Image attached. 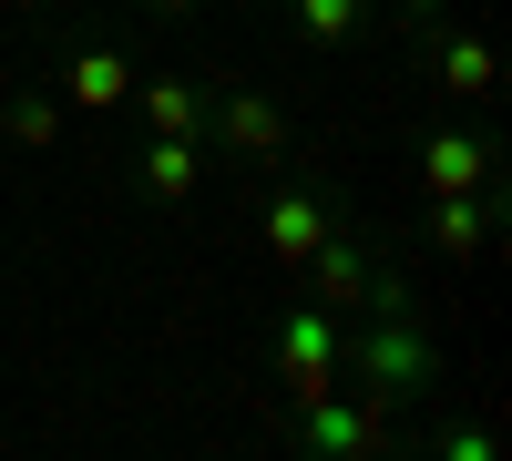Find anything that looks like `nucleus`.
I'll return each mask as SVG.
<instances>
[{"instance_id":"8","label":"nucleus","mask_w":512,"mask_h":461,"mask_svg":"<svg viewBox=\"0 0 512 461\" xmlns=\"http://www.w3.org/2000/svg\"><path fill=\"white\" fill-rule=\"evenodd\" d=\"M502 226H512V175L482 185V195H420V246H441L451 267L492 257V236H502Z\"/></svg>"},{"instance_id":"11","label":"nucleus","mask_w":512,"mask_h":461,"mask_svg":"<svg viewBox=\"0 0 512 461\" xmlns=\"http://www.w3.org/2000/svg\"><path fill=\"white\" fill-rule=\"evenodd\" d=\"M62 93H52V72H21V82H0V144H21V154H52L62 144Z\"/></svg>"},{"instance_id":"13","label":"nucleus","mask_w":512,"mask_h":461,"mask_svg":"<svg viewBox=\"0 0 512 461\" xmlns=\"http://www.w3.org/2000/svg\"><path fill=\"white\" fill-rule=\"evenodd\" d=\"M431 451H441V461H492V431H451V421H441Z\"/></svg>"},{"instance_id":"9","label":"nucleus","mask_w":512,"mask_h":461,"mask_svg":"<svg viewBox=\"0 0 512 461\" xmlns=\"http://www.w3.org/2000/svg\"><path fill=\"white\" fill-rule=\"evenodd\" d=\"M123 185H134V205H154V216H185V205L205 195V144L144 134L134 154H123Z\"/></svg>"},{"instance_id":"12","label":"nucleus","mask_w":512,"mask_h":461,"mask_svg":"<svg viewBox=\"0 0 512 461\" xmlns=\"http://www.w3.org/2000/svg\"><path fill=\"white\" fill-rule=\"evenodd\" d=\"M277 21L297 31V41H308V52H359V41H369V0H277Z\"/></svg>"},{"instance_id":"3","label":"nucleus","mask_w":512,"mask_h":461,"mask_svg":"<svg viewBox=\"0 0 512 461\" xmlns=\"http://www.w3.org/2000/svg\"><path fill=\"white\" fill-rule=\"evenodd\" d=\"M338 216H349V195H338V185L318 175V164L297 154L287 175H267V205H256V246H267V257L297 277V267H308V246H318Z\"/></svg>"},{"instance_id":"2","label":"nucleus","mask_w":512,"mask_h":461,"mask_svg":"<svg viewBox=\"0 0 512 461\" xmlns=\"http://www.w3.org/2000/svg\"><path fill=\"white\" fill-rule=\"evenodd\" d=\"M400 31H410V52H420V82H431L451 113H482V103L502 93V52H492V31H482V21L420 11V21H400Z\"/></svg>"},{"instance_id":"16","label":"nucleus","mask_w":512,"mask_h":461,"mask_svg":"<svg viewBox=\"0 0 512 461\" xmlns=\"http://www.w3.org/2000/svg\"><path fill=\"white\" fill-rule=\"evenodd\" d=\"M420 11H451V0H400V21H420Z\"/></svg>"},{"instance_id":"15","label":"nucleus","mask_w":512,"mask_h":461,"mask_svg":"<svg viewBox=\"0 0 512 461\" xmlns=\"http://www.w3.org/2000/svg\"><path fill=\"white\" fill-rule=\"evenodd\" d=\"M0 11H21V21H41V11H52V0H0Z\"/></svg>"},{"instance_id":"4","label":"nucleus","mask_w":512,"mask_h":461,"mask_svg":"<svg viewBox=\"0 0 512 461\" xmlns=\"http://www.w3.org/2000/svg\"><path fill=\"white\" fill-rule=\"evenodd\" d=\"M379 277H390V236H379V226H359V216H338V226L308 246V267H297L287 287H297V298H318L328 318H359Z\"/></svg>"},{"instance_id":"5","label":"nucleus","mask_w":512,"mask_h":461,"mask_svg":"<svg viewBox=\"0 0 512 461\" xmlns=\"http://www.w3.org/2000/svg\"><path fill=\"white\" fill-rule=\"evenodd\" d=\"M277 380H287V410H308V400H328L338 380H349V318H328L318 298H287V318H277Z\"/></svg>"},{"instance_id":"1","label":"nucleus","mask_w":512,"mask_h":461,"mask_svg":"<svg viewBox=\"0 0 512 461\" xmlns=\"http://www.w3.org/2000/svg\"><path fill=\"white\" fill-rule=\"evenodd\" d=\"M205 154H226L236 175H287L297 154V113L277 93H256V82H205Z\"/></svg>"},{"instance_id":"10","label":"nucleus","mask_w":512,"mask_h":461,"mask_svg":"<svg viewBox=\"0 0 512 461\" xmlns=\"http://www.w3.org/2000/svg\"><path fill=\"white\" fill-rule=\"evenodd\" d=\"M134 113H144V134L205 144V72H134Z\"/></svg>"},{"instance_id":"14","label":"nucleus","mask_w":512,"mask_h":461,"mask_svg":"<svg viewBox=\"0 0 512 461\" xmlns=\"http://www.w3.org/2000/svg\"><path fill=\"white\" fill-rule=\"evenodd\" d=\"M144 11H154V21H195L205 0H144Z\"/></svg>"},{"instance_id":"6","label":"nucleus","mask_w":512,"mask_h":461,"mask_svg":"<svg viewBox=\"0 0 512 461\" xmlns=\"http://www.w3.org/2000/svg\"><path fill=\"white\" fill-rule=\"evenodd\" d=\"M41 72H52V93L72 113H123L134 103V52L103 41V31H52L41 41Z\"/></svg>"},{"instance_id":"7","label":"nucleus","mask_w":512,"mask_h":461,"mask_svg":"<svg viewBox=\"0 0 512 461\" xmlns=\"http://www.w3.org/2000/svg\"><path fill=\"white\" fill-rule=\"evenodd\" d=\"M482 185H502V134L472 113H441L420 134V195H482Z\"/></svg>"}]
</instances>
